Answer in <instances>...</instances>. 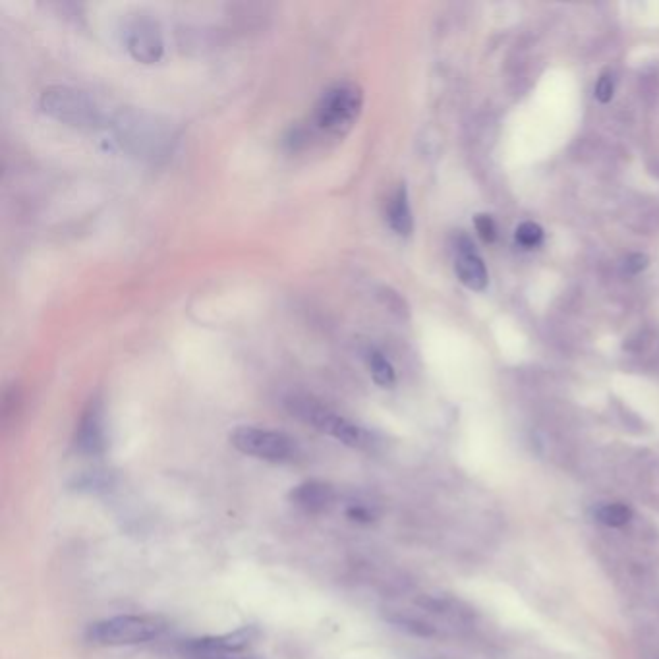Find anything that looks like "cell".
<instances>
[{
  "instance_id": "obj_17",
  "label": "cell",
  "mask_w": 659,
  "mask_h": 659,
  "mask_svg": "<svg viewBox=\"0 0 659 659\" xmlns=\"http://www.w3.org/2000/svg\"><path fill=\"white\" fill-rule=\"evenodd\" d=\"M615 95V82L611 76L603 74L602 78L598 80V86H596V99L600 103H609Z\"/></svg>"
},
{
  "instance_id": "obj_20",
  "label": "cell",
  "mask_w": 659,
  "mask_h": 659,
  "mask_svg": "<svg viewBox=\"0 0 659 659\" xmlns=\"http://www.w3.org/2000/svg\"><path fill=\"white\" fill-rule=\"evenodd\" d=\"M194 659H256L252 656H244L242 652L238 654H229V652H200V654H194L192 656Z\"/></svg>"
},
{
  "instance_id": "obj_15",
  "label": "cell",
  "mask_w": 659,
  "mask_h": 659,
  "mask_svg": "<svg viewBox=\"0 0 659 659\" xmlns=\"http://www.w3.org/2000/svg\"><path fill=\"white\" fill-rule=\"evenodd\" d=\"M516 242L524 248H536L544 240V229L538 223L526 221L516 229Z\"/></svg>"
},
{
  "instance_id": "obj_4",
  "label": "cell",
  "mask_w": 659,
  "mask_h": 659,
  "mask_svg": "<svg viewBox=\"0 0 659 659\" xmlns=\"http://www.w3.org/2000/svg\"><path fill=\"white\" fill-rule=\"evenodd\" d=\"M167 625L149 615H118L89 625L86 640L93 646H136L159 638Z\"/></svg>"
},
{
  "instance_id": "obj_16",
  "label": "cell",
  "mask_w": 659,
  "mask_h": 659,
  "mask_svg": "<svg viewBox=\"0 0 659 659\" xmlns=\"http://www.w3.org/2000/svg\"><path fill=\"white\" fill-rule=\"evenodd\" d=\"M474 227H476L480 238L484 242H488V244L495 242V238H497V227H495V221L489 215H484V213L482 215H476L474 217Z\"/></svg>"
},
{
  "instance_id": "obj_10",
  "label": "cell",
  "mask_w": 659,
  "mask_h": 659,
  "mask_svg": "<svg viewBox=\"0 0 659 659\" xmlns=\"http://www.w3.org/2000/svg\"><path fill=\"white\" fill-rule=\"evenodd\" d=\"M288 499L306 515H321L333 507L337 493L331 484H325L321 480H308L292 488Z\"/></svg>"
},
{
  "instance_id": "obj_9",
  "label": "cell",
  "mask_w": 659,
  "mask_h": 659,
  "mask_svg": "<svg viewBox=\"0 0 659 659\" xmlns=\"http://www.w3.org/2000/svg\"><path fill=\"white\" fill-rule=\"evenodd\" d=\"M258 636L256 627H242L234 632L219 634V636H203L196 640H188L184 644V652L194 656L200 652H229V654H238L244 652Z\"/></svg>"
},
{
  "instance_id": "obj_8",
  "label": "cell",
  "mask_w": 659,
  "mask_h": 659,
  "mask_svg": "<svg viewBox=\"0 0 659 659\" xmlns=\"http://www.w3.org/2000/svg\"><path fill=\"white\" fill-rule=\"evenodd\" d=\"M124 43L132 58L142 64H155L165 55L161 28L155 20L147 16H138L126 26Z\"/></svg>"
},
{
  "instance_id": "obj_5",
  "label": "cell",
  "mask_w": 659,
  "mask_h": 659,
  "mask_svg": "<svg viewBox=\"0 0 659 659\" xmlns=\"http://www.w3.org/2000/svg\"><path fill=\"white\" fill-rule=\"evenodd\" d=\"M39 105L45 115L74 128H97L103 118L99 105L76 87H49L43 91Z\"/></svg>"
},
{
  "instance_id": "obj_12",
  "label": "cell",
  "mask_w": 659,
  "mask_h": 659,
  "mask_svg": "<svg viewBox=\"0 0 659 659\" xmlns=\"http://www.w3.org/2000/svg\"><path fill=\"white\" fill-rule=\"evenodd\" d=\"M455 271L460 283L470 290L482 292L488 288V269L478 254H464L457 258Z\"/></svg>"
},
{
  "instance_id": "obj_14",
  "label": "cell",
  "mask_w": 659,
  "mask_h": 659,
  "mask_svg": "<svg viewBox=\"0 0 659 659\" xmlns=\"http://www.w3.org/2000/svg\"><path fill=\"white\" fill-rule=\"evenodd\" d=\"M596 516L605 526L619 528V526H625L631 520L632 509L627 505H623V503H607V505H603L596 511Z\"/></svg>"
},
{
  "instance_id": "obj_19",
  "label": "cell",
  "mask_w": 659,
  "mask_h": 659,
  "mask_svg": "<svg viewBox=\"0 0 659 659\" xmlns=\"http://www.w3.org/2000/svg\"><path fill=\"white\" fill-rule=\"evenodd\" d=\"M346 516L350 520H356V522H372L373 515L370 513V509L362 507V505H352L348 511H346Z\"/></svg>"
},
{
  "instance_id": "obj_6",
  "label": "cell",
  "mask_w": 659,
  "mask_h": 659,
  "mask_svg": "<svg viewBox=\"0 0 659 659\" xmlns=\"http://www.w3.org/2000/svg\"><path fill=\"white\" fill-rule=\"evenodd\" d=\"M230 443L242 455L267 462H290L298 455V443L285 431L238 426L230 431Z\"/></svg>"
},
{
  "instance_id": "obj_1",
  "label": "cell",
  "mask_w": 659,
  "mask_h": 659,
  "mask_svg": "<svg viewBox=\"0 0 659 659\" xmlns=\"http://www.w3.org/2000/svg\"><path fill=\"white\" fill-rule=\"evenodd\" d=\"M364 109V89L356 82L343 80L327 87L317 99L312 115V130L321 138L343 140L356 126Z\"/></svg>"
},
{
  "instance_id": "obj_13",
  "label": "cell",
  "mask_w": 659,
  "mask_h": 659,
  "mask_svg": "<svg viewBox=\"0 0 659 659\" xmlns=\"http://www.w3.org/2000/svg\"><path fill=\"white\" fill-rule=\"evenodd\" d=\"M368 366H370V373H372V379L379 385V387H393L397 383V372L393 368V364L389 362V358L377 350V348H370L368 354Z\"/></svg>"
},
{
  "instance_id": "obj_18",
  "label": "cell",
  "mask_w": 659,
  "mask_h": 659,
  "mask_svg": "<svg viewBox=\"0 0 659 659\" xmlns=\"http://www.w3.org/2000/svg\"><path fill=\"white\" fill-rule=\"evenodd\" d=\"M648 265H650V258H648L646 254H640V252L631 254V256H627V259H625V271H627L629 275H638V273H642Z\"/></svg>"
},
{
  "instance_id": "obj_3",
  "label": "cell",
  "mask_w": 659,
  "mask_h": 659,
  "mask_svg": "<svg viewBox=\"0 0 659 659\" xmlns=\"http://www.w3.org/2000/svg\"><path fill=\"white\" fill-rule=\"evenodd\" d=\"M115 130L122 147L142 159H157L171 149L172 132L157 116L142 111H122L115 120Z\"/></svg>"
},
{
  "instance_id": "obj_7",
  "label": "cell",
  "mask_w": 659,
  "mask_h": 659,
  "mask_svg": "<svg viewBox=\"0 0 659 659\" xmlns=\"http://www.w3.org/2000/svg\"><path fill=\"white\" fill-rule=\"evenodd\" d=\"M107 420L105 406L99 397L87 402L74 433V447L84 457H99L107 451Z\"/></svg>"
},
{
  "instance_id": "obj_11",
  "label": "cell",
  "mask_w": 659,
  "mask_h": 659,
  "mask_svg": "<svg viewBox=\"0 0 659 659\" xmlns=\"http://www.w3.org/2000/svg\"><path fill=\"white\" fill-rule=\"evenodd\" d=\"M387 221H389V227L393 229V232H397L399 236H410L412 230H414V217H412V209H410V198H408V190H406L404 184H401L395 190V194L389 200Z\"/></svg>"
},
{
  "instance_id": "obj_2",
  "label": "cell",
  "mask_w": 659,
  "mask_h": 659,
  "mask_svg": "<svg viewBox=\"0 0 659 659\" xmlns=\"http://www.w3.org/2000/svg\"><path fill=\"white\" fill-rule=\"evenodd\" d=\"M288 412L302 420L304 424L316 428V430L335 437L344 445L352 449H368L372 445L370 431L364 430L362 426L350 422L323 402L316 401L308 395H292L287 399Z\"/></svg>"
}]
</instances>
